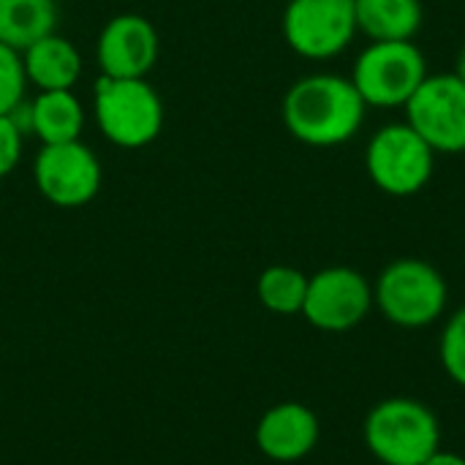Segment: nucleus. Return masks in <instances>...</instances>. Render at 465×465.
<instances>
[{"label":"nucleus","mask_w":465,"mask_h":465,"mask_svg":"<svg viewBox=\"0 0 465 465\" xmlns=\"http://www.w3.org/2000/svg\"><path fill=\"white\" fill-rule=\"evenodd\" d=\"M286 131L311 147H338L357 136L368 104L354 82L338 74H311L297 79L283 95Z\"/></svg>","instance_id":"f257e3e1"},{"label":"nucleus","mask_w":465,"mask_h":465,"mask_svg":"<svg viewBox=\"0 0 465 465\" xmlns=\"http://www.w3.org/2000/svg\"><path fill=\"white\" fill-rule=\"evenodd\" d=\"M365 444L379 463L425 465L441 450V428L425 403L390 398L368 414Z\"/></svg>","instance_id":"f03ea898"},{"label":"nucleus","mask_w":465,"mask_h":465,"mask_svg":"<svg viewBox=\"0 0 465 465\" xmlns=\"http://www.w3.org/2000/svg\"><path fill=\"white\" fill-rule=\"evenodd\" d=\"M93 114L98 131L125 150L147 147L163 128V104L147 79L98 76L93 90Z\"/></svg>","instance_id":"7ed1b4c3"},{"label":"nucleus","mask_w":465,"mask_h":465,"mask_svg":"<svg viewBox=\"0 0 465 465\" xmlns=\"http://www.w3.org/2000/svg\"><path fill=\"white\" fill-rule=\"evenodd\" d=\"M373 302L387 322L406 330H420L444 313L447 281L422 259H398L381 270L373 286Z\"/></svg>","instance_id":"20e7f679"},{"label":"nucleus","mask_w":465,"mask_h":465,"mask_svg":"<svg viewBox=\"0 0 465 465\" xmlns=\"http://www.w3.org/2000/svg\"><path fill=\"white\" fill-rule=\"evenodd\" d=\"M428 76V60L411 41H373L354 60L351 82L368 106H406Z\"/></svg>","instance_id":"39448f33"},{"label":"nucleus","mask_w":465,"mask_h":465,"mask_svg":"<svg viewBox=\"0 0 465 465\" xmlns=\"http://www.w3.org/2000/svg\"><path fill=\"white\" fill-rule=\"evenodd\" d=\"M433 161L436 153L409 123L384 125L365 150V169L373 185L390 196L420 193L433 174Z\"/></svg>","instance_id":"423d86ee"},{"label":"nucleus","mask_w":465,"mask_h":465,"mask_svg":"<svg viewBox=\"0 0 465 465\" xmlns=\"http://www.w3.org/2000/svg\"><path fill=\"white\" fill-rule=\"evenodd\" d=\"M354 35V0H289L283 11V38L300 57L330 60L341 54Z\"/></svg>","instance_id":"0eeeda50"},{"label":"nucleus","mask_w":465,"mask_h":465,"mask_svg":"<svg viewBox=\"0 0 465 465\" xmlns=\"http://www.w3.org/2000/svg\"><path fill=\"white\" fill-rule=\"evenodd\" d=\"M403 109L433 153H465V84L455 74H428Z\"/></svg>","instance_id":"6e6552de"},{"label":"nucleus","mask_w":465,"mask_h":465,"mask_svg":"<svg viewBox=\"0 0 465 465\" xmlns=\"http://www.w3.org/2000/svg\"><path fill=\"white\" fill-rule=\"evenodd\" d=\"M33 180L49 204L65 210L84 207L101 191V161L82 139L41 144L33 161Z\"/></svg>","instance_id":"1a4fd4ad"},{"label":"nucleus","mask_w":465,"mask_h":465,"mask_svg":"<svg viewBox=\"0 0 465 465\" xmlns=\"http://www.w3.org/2000/svg\"><path fill=\"white\" fill-rule=\"evenodd\" d=\"M373 308V286L351 267H327L308 278L302 316L322 332H346Z\"/></svg>","instance_id":"9d476101"},{"label":"nucleus","mask_w":465,"mask_h":465,"mask_svg":"<svg viewBox=\"0 0 465 465\" xmlns=\"http://www.w3.org/2000/svg\"><path fill=\"white\" fill-rule=\"evenodd\" d=\"M161 52L155 25L142 14L112 16L95 44V63L101 76L114 79H147Z\"/></svg>","instance_id":"9b49d317"},{"label":"nucleus","mask_w":465,"mask_h":465,"mask_svg":"<svg viewBox=\"0 0 465 465\" xmlns=\"http://www.w3.org/2000/svg\"><path fill=\"white\" fill-rule=\"evenodd\" d=\"M319 444V417L305 403H278L256 425V447L272 463H297Z\"/></svg>","instance_id":"f8f14e48"},{"label":"nucleus","mask_w":465,"mask_h":465,"mask_svg":"<svg viewBox=\"0 0 465 465\" xmlns=\"http://www.w3.org/2000/svg\"><path fill=\"white\" fill-rule=\"evenodd\" d=\"M22 131L41 144L76 142L84 128V109L74 90H41L33 104H22Z\"/></svg>","instance_id":"ddd939ff"},{"label":"nucleus","mask_w":465,"mask_h":465,"mask_svg":"<svg viewBox=\"0 0 465 465\" xmlns=\"http://www.w3.org/2000/svg\"><path fill=\"white\" fill-rule=\"evenodd\" d=\"M22 65L27 84H35L38 90H71L82 76L79 49L57 33L30 44L22 52Z\"/></svg>","instance_id":"4468645a"},{"label":"nucleus","mask_w":465,"mask_h":465,"mask_svg":"<svg viewBox=\"0 0 465 465\" xmlns=\"http://www.w3.org/2000/svg\"><path fill=\"white\" fill-rule=\"evenodd\" d=\"M354 14L371 41H411L425 19L420 0H354Z\"/></svg>","instance_id":"2eb2a0df"},{"label":"nucleus","mask_w":465,"mask_h":465,"mask_svg":"<svg viewBox=\"0 0 465 465\" xmlns=\"http://www.w3.org/2000/svg\"><path fill=\"white\" fill-rule=\"evenodd\" d=\"M54 27L57 0H0V44L25 52Z\"/></svg>","instance_id":"dca6fc26"},{"label":"nucleus","mask_w":465,"mask_h":465,"mask_svg":"<svg viewBox=\"0 0 465 465\" xmlns=\"http://www.w3.org/2000/svg\"><path fill=\"white\" fill-rule=\"evenodd\" d=\"M256 294L259 302L278 316L302 313L305 294H308V275L289 264H272L259 275Z\"/></svg>","instance_id":"f3484780"},{"label":"nucleus","mask_w":465,"mask_h":465,"mask_svg":"<svg viewBox=\"0 0 465 465\" xmlns=\"http://www.w3.org/2000/svg\"><path fill=\"white\" fill-rule=\"evenodd\" d=\"M27 90V76L22 65V52L8 44H0V114H11Z\"/></svg>","instance_id":"a211bd4d"},{"label":"nucleus","mask_w":465,"mask_h":465,"mask_svg":"<svg viewBox=\"0 0 465 465\" xmlns=\"http://www.w3.org/2000/svg\"><path fill=\"white\" fill-rule=\"evenodd\" d=\"M441 365L455 384L465 387V308H460L444 327Z\"/></svg>","instance_id":"6ab92c4d"},{"label":"nucleus","mask_w":465,"mask_h":465,"mask_svg":"<svg viewBox=\"0 0 465 465\" xmlns=\"http://www.w3.org/2000/svg\"><path fill=\"white\" fill-rule=\"evenodd\" d=\"M25 134L11 114H0V180L8 177L22 158Z\"/></svg>","instance_id":"aec40b11"},{"label":"nucleus","mask_w":465,"mask_h":465,"mask_svg":"<svg viewBox=\"0 0 465 465\" xmlns=\"http://www.w3.org/2000/svg\"><path fill=\"white\" fill-rule=\"evenodd\" d=\"M425 465H465V458L455 455V452H441V450H439Z\"/></svg>","instance_id":"412c9836"},{"label":"nucleus","mask_w":465,"mask_h":465,"mask_svg":"<svg viewBox=\"0 0 465 465\" xmlns=\"http://www.w3.org/2000/svg\"><path fill=\"white\" fill-rule=\"evenodd\" d=\"M455 76L460 79L465 84V46L460 49V54H458V68H455Z\"/></svg>","instance_id":"4be33fe9"}]
</instances>
